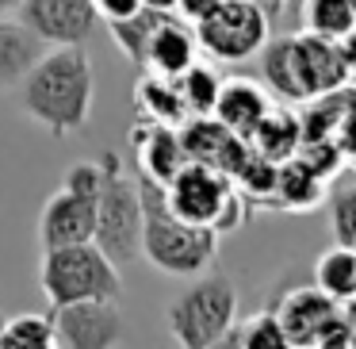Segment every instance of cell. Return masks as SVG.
<instances>
[{
  "instance_id": "obj_1",
  "label": "cell",
  "mask_w": 356,
  "mask_h": 349,
  "mask_svg": "<svg viewBox=\"0 0 356 349\" xmlns=\"http://www.w3.org/2000/svg\"><path fill=\"white\" fill-rule=\"evenodd\" d=\"M96 100V77L85 47H47L19 81V108L54 139L85 131Z\"/></svg>"
},
{
  "instance_id": "obj_2",
  "label": "cell",
  "mask_w": 356,
  "mask_h": 349,
  "mask_svg": "<svg viewBox=\"0 0 356 349\" xmlns=\"http://www.w3.org/2000/svg\"><path fill=\"white\" fill-rule=\"evenodd\" d=\"M138 192H142V257L165 277L192 280L215 265L218 234L211 226L184 223L169 211L165 203V185L142 177L138 173Z\"/></svg>"
},
{
  "instance_id": "obj_3",
  "label": "cell",
  "mask_w": 356,
  "mask_h": 349,
  "mask_svg": "<svg viewBox=\"0 0 356 349\" xmlns=\"http://www.w3.org/2000/svg\"><path fill=\"white\" fill-rule=\"evenodd\" d=\"M345 54L333 39L318 35H287L264 50L261 73L284 100H318L345 85Z\"/></svg>"
},
{
  "instance_id": "obj_4",
  "label": "cell",
  "mask_w": 356,
  "mask_h": 349,
  "mask_svg": "<svg viewBox=\"0 0 356 349\" xmlns=\"http://www.w3.org/2000/svg\"><path fill=\"white\" fill-rule=\"evenodd\" d=\"M169 334L188 349L222 346L230 326L238 323V288L226 272H200L192 284L169 300Z\"/></svg>"
},
{
  "instance_id": "obj_5",
  "label": "cell",
  "mask_w": 356,
  "mask_h": 349,
  "mask_svg": "<svg viewBox=\"0 0 356 349\" xmlns=\"http://www.w3.org/2000/svg\"><path fill=\"white\" fill-rule=\"evenodd\" d=\"M92 242L115 265L142 257V192L138 180L123 173L115 150L100 154V192H96V234Z\"/></svg>"
},
{
  "instance_id": "obj_6",
  "label": "cell",
  "mask_w": 356,
  "mask_h": 349,
  "mask_svg": "<svg viewBox=\"0 0 356 349\" xmlns=\"http://www.w3.org/2000/svg\"><path fill=\"white\" fill-rule=\"evenodd\" d=\"M39 284L47 292L50 307L77 300H100L123 295V280H119V265L104 254L96 242H70V246H47L39 269Z\"/></svg>"
},
{
  "instance_id": "obj_7",
  "label": "cell",
  "mask_w": 356,
  "mask_h": 349,
  "mask_svg": "<svg viewBox=\"0 0 356 349\" xmlns=\"http://www.w3.org/2000/svg\"><path fill=\"white\" fill-rule=\"evenodd\" d=\"M165 203L177 219L226 234L241 223V192L230 173L203 162H184L165 185Z\"/></svg>"
},
{
  "instance_id": "obj_8",
  "label": "cell",
  "mask_w": 356,
  "mask_h": 349,
  "mask_svg": "<svg viewBox=\"0 0 356 349\" xmlns=\"http://www.w3.org/2000/svg\"><path fill=\"white\" fill-rule=\"evenodd\" d=\"M192 27L200 50L215 62H245L268 42V12L257 0H218Z\"/></svg>"
},
{
  "instance_id": "obj_9",
  "label": "cell",
  "mask_w": 356,
  "mask_h": 349,
  "mask_svg": "<svg viewBox=\"0 0 356 349\" xmlns=\"http://www.w3.org/2000/svg\"><path fill=\"white\" fill-rule=\"evenodd\" d=\"M276 318L287 334V346L330 349L345 346V323H341V303L325 295L322 288H295L280 300Z\"/></svg>"
},
{
  "instance_id": "obj_10",
  "label": "cell",
  "mask_w": 356,
  "mask_h": 349,
  "mask_svg": "<svg viewBox=\"0 0 356 349\" xmlns=\"http://www.w3.org/2000/svg\"><path fill=\"white\" fill-rule=\"evenodd\" d=\"M50 318H54L58 346L65 349H115L127 341L123 303L111 295L50 307Z\"/></svg>"
},
{
  "instance_id": "obj_11",
  "label": "cell",
  "mask_w": 356,
  "mask_h": 349,
  "mask_svg": "<svg viewBox=\"0 0 356 349\" xmlns=\"http://www.w3.org/2000/svg\"><path fill=\"white\" fill-rule=\"evenodd\" d=\"M16 20L31 27L47 47H85L100 27L92 0H24Z\"/></svg>"
},
{
  "instance_id": "obj_12",
  "label": "cell",
  "mask_w": 356,
  "mask_h": 349,
  "mask_svg": "<svg viewBox=\"0 0 356 349\" xmlns=\"http://www.w3.org/2000/svg\"><path fill=\"white\" fill-rule=\"evenodd\" d=\"M96 234V196L58 188L39 215V242L47 246H70V242H92Z\"/></svg>"
},
{
  "instance_id": "obj_13",
  "label": "cell",
  "mask_w": 356,
  "mask_h": 349,
  "mask_svg": "<svg viewBox=\"0 0 356 349\" xmlns=\"http://www.w3.org/2000/svg\"><path fill=\"white\" fill-rule=\"evenodd\" d=\"M180 142H184L188 162L215 165L222 173H238V165L245 162L249 142L241 134H234L230 127H222L215 116H192V123L180 127Z\"/></svg>"
},
{
  "instance_id": "obj_14",
  "label": "cell",
  "mask_w": 356,
  "mask_h": 349,
  "mask_svg": "<svg viewBox=\"0 0 356 349\" xmlns=\"http://www.w3.org/2000/svg\"><path fill=\"white\" fill-rule=\"evenodd\" d=\"M195 50H200L195 27L184 16H177V12H165L161 24L154 27V39L146 47V65L142 70L157 73V77H180L195 62Z\"/></svg>"
},
{
  "instance_id": "obj_15",
  "label": "cell",
  "mask_w": 356,
  "mask_h": 349,
  "mask_svg": "<svg viewBox=\"0 0 356 349\" xmlns=\"http://www.w3.org/2000/svg\"><path fill=\"white\" fill-rule=\"evenodd\" d=\"M134 157H138V173L157 185H169L177 177V169L188 162L184 142H180V127H165V123H149L134 127Z\"/></svg>"
},
{
  "instance_id": "obj_16",
  "label": "cell",
  "mask_w": 356,
  "mask_h": 349,
  "mask_svg": "<svg viewBox=\"0 0 356 349\" xmlns=\"http://www.w3.org/2000/svg\"><path fill=\"white\" fill-rule=\"evenodd\" d=\"M268 108H272V100L257 81L230 77V81L218 85V100H215V111H211V116H215L222 127H230L234 134L249 139V134L257 131V123L268 116Z\"/></svg>"
},
{
  "instance_id": "obj_17",
  "label": "cell",
  "mask_w": 356,
  "mask_h": 349,
  "mask_svg": "<svg viewBox=\"0 0 356 349\" xmlns=\"http://www.w3.org/2000/svg\"><path fill=\"white\" fill-rule=\"evenodd\" d=\"M47 54V42L19 20L0 16V85H19L24 73Z\"/></svg>"
},
{
  "instance_id": "obj_18",
  "label": "cell",
  "mask_w": 356,
  "mask_h": 349,
  "mask_svg": "<svg viewBox=\"0 0 356 349\" xmlns=\"http://www.w3.org/2000/svg\"><path fill=\"white\" fill-rule=\"evenodd\" d=\"M245 142L253 146V154L264 157V162H287V157H295L302 146V123L287 108H276V104H272L268 116L257 123V131L249 134Z\"/></svg>"
},
{
  "instance_id": "obj_19",
  "label": "cell",
  "mask_w": 356,
  "mask_h": 349,
  "mask_svg": "<svg viewBox=\"0 0 356 349\" xmlns=\"http://www.w3.org/2000/svg\"><path fill=\"white\" fill-rule=\"evenodd\" d=\"M134 104L138 111L149 119V123H165V127H184L188 108L180 100V88L172 77H157V73H146L134 88Z\"/></svg>"
},
{
  "instance_id": "obj_20",
  "label": "cell",
  "mask_w": 356,
  "mask_h": 349,
  "mask_svg": "<svg viewBox=\"0 0 356 349\" xmlns=\"http://www.w3.org/2000/svg\"><path fill=\"white\" fill-rule=\"evenodd\" d=\"M322 188H325V180L318 173H310L302 162L287 157L276 169V180H272V203H280L287 211H307L314 203H322Z\"/></svg>"
},
{
  "instance_id": "obj_21",
  "label": "cell",
  "mask_w": 356,
  "mask_h": 349,
  "mask_svg": "<svg viewBox=\"0 0 356 349\" xmlns=\"http://www.w3.org/2000/svg\"><path fill=\"white\" fill-rule=\"evenodd\" d=\"M302 27L318 39L345 42L356 35V0H302Z\"/></svg>"
},
{
  "instance_id": "obj_22",
  "label": "cell",
  "mask_w": 356,
  "mask_h": 349,
  "mask_svg": "<svg viewBox=\"0 0 356 349\" xmlns=\"http://www.w3.org/2000/svg\"><path fill=\"white\" fill-rule=\"evenodd\" d=\"M314 284L325 295H333L337 303L353 300L356 295V246H333L318 257L314 265Z\"/></svg>"
},
{
  "instance_id": "obj_23",
  "label": "cell",
  "mask_w": 356,
  "mask_h": 349,
  "mask_svg": "<svg viewBox=\"0 0 356 349\" xmlns=\"http://www.w3.org/2000/svg\"><path fill=\"white\" fill-rule=\"evenodd\" d=\"M161 16L165 12L161 8H146L142 4L134 16H123V20H108V31H111V39H115V47L123 50L127 58H131V65H146V47H149V39H154V27L161 24Z\"/></svg>"
},
{
  "instance_id": "obj_24",
  "label": "cell",
  "mask_w": 356,
  "mask_h": 349,
  "mask_svg": "<svg viewBox=\"0 0 356 349\" xmlns=\"http://www.w3.org/2000/svg\"><path fill=\"white\" fill-rule=\"evenodd\" d=\"M54 318L39 315V311H19V315L4 318L0 326V349H54Z\"/></svg>"
},
{
  "instance_id": "obj_25",
  "label": "cell",
  "mask_w": 356,
  "mask_h": 349,
  "mask_svg": "<svg viewBox=\"0 0 356 349\" xmlns=\"http://www.w3.org/2000/svg\"><path fill=\"white\" fill-rule=\"evenodd\" d=\"M222 346H238V349H291L287 346V334L280 326V318L272 311H257L249 318H238L230 326Z\"/></svg>"
},
{
  "instance_id": "obj_26",
  "label": "cell",
  "mask_w": 356,
  "mask_h": 349,
  "mask_svg": "<svg viewBox=\"0 0 356 349\" xmlns=\"http://www.w3.org/2000/svg\"><path fill=\"white\" fill-rule=\"evenodd\" d=\"M172 81H177V88H180V100H184L188 116H211V111H215L218 85H222V81L215 77V70L192 62L180 77H172Z\"/></svg>"
},
{
  "instance_id": "obj_27",
  "label": "cell",
  "mask_w": 356,
  "mask_h": 349,
  "mask_svg": "<svg viewBox=\"0 0 356 349\" xmlns=\"http://www.w3.org/2000/svg\"><path fill=\"white\" fill-rule=\"evenodd\" d=\"M333 234L341 246H356V188L333 196Z\"/></svg>"
},
{
  "instance_id": "obj_28",
  "label": "cell",
  "mask_w": 356,
  "mask_h": 349,
  "mask_svg": "<svg viewBox=\"0 0 356 349\" xmlns=\"http://www.w3.org/2000/svg\"><path fill=\"white\" fill-rule=\"evenodd\" d=\"M62 185H65V188H73V192H88V196H96V192H100V162H77L70 173H65Z\"/></svg>"
},
{
  "instance_id": "obj_29",
  "label": "cell",
  "mask_w": 356,
  "mask_h": 349,
  "mask_svg": "<svg viewBox=\"0 0 356 349\" xmlns=\"http://www.w3.org/2000/svg\"><path fill=\"white\" fill-rule=\"evenodd\" d=\"M96 12H100V20L108 24V20H123V16H134V12L142 8V0H92Z\"/></svg>"
},
{
  "instance_id": "obj_30",
  "label": "cell",
  "mask_w": 356,
  "mask_h": 349,
  "mask_svg": "<svg viewBox=\"0 0 356 349\" xmlns=\"http://www.w3.org/2000/svg\"><path fill=\"white\" fill-rule=\"evenodd\" d=\"M218 0H177V16H184L188 24H195V20H203Z\"/></svg>"
},
{
  "instance_id": "obj_31",
  "label": "cell",
  "mask_w": 356,
  "mask_h": 349,
  "mask_svg": "<svg viewBox=\"0 0 356 349\" xmlns=\"http://www.w3.org/2000/svg\"><path fill=\"white\" fill-rule=\"evenodd\" d=\"M341 323H345V349L356 346V295L341 303Z\"/></svg>"
},
{
  "instance_id": "obj_32",
  "label": "cell",
  "mask_w": 356,
  "mask_h": 349,
  "mask_svg": "<svg viewBox=\"0 0 356 349\" xmlns=\"http://www.w3.org/2000/svg\"><path fill=\"white\" fill-rule=\"evenodd\" d=\"M146 8H161V12H177V0H142Z\"/></svg>"
},
{
  "instance_id": "obj_33",
  "label": "cell",
  "mask_w": 356,
  "mask_h": 349,
  "mask_svg": "<svg viewBox=\"0 0 356 349\" xmlns=\"http://www.w3.org/2000/svg\"><path fill=\"white\" fill-rule=\"evenodd\" d=\"M24 0H0V16H8V12H16Z\"/></svg>"
},
{
  "instance_id": "obj_34",
  "label": "cell",
  "mask_w": 356,
  "mask_h": 349,
  "mask_svg": "<svg viewBox=\"0 0 356 349\" xmlns=\"http://www.w3.org/2000/svg\"><path fill=\"white\" fill-rule=\"evenodd\" d=\"M257 4H261L264 12H268V8H276V12H280V4H284V0H257Z\"/></svg>"
},
{
  "instance_id": "obj_35",
  "label": "cell",
  "mask_w": 356,
  "mask_h": 349,
  "mask_svg": "<svg viewBox=\"0 0 356 349\" xmlns=\"http://www.w3.org/2000/svg\"><path fill=\"white\" fill-rule=\"evenodd\" d=\"M0 326H4V315H0Z\"/></svg>"
}]
</instances>
